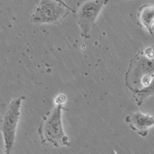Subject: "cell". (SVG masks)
I'll list each match as a JSON object with an SVG mask.
<instances>
[{
	"label": "cell",
	"instance_id": "cell-6",
	"mask_svg": "<svg viewBox=\"0 0 154 154\" xmlns=\"http://www.w3.org/2000/svg\"><path fill=\"white\" fill-rule=\"evenodd\" d=\"M137 17L141 26L152 35L154 25V6L150 5L141 6L138 11Z\"/></svg>",
	"mask_w": 154,
	"mask_h": 154
},
{
	"label": "cell",
	"instance_id": "cell-5",
	"mask_svg": "<svg viewBox=\"0 0 154 154\" xmlns=\"http://www.w3.org/2000/svg\"><path fill=\"white\" fill-rule=\"evenodd\" d=\"M125 122L131 130L143 137L147 136L150 128L154 126V117L141 112H134L128 115Z\"/></svg>",
	"mask_w": 154,
	"mask_h": 154
},
{
	"label": "cell",
	"instance_id": "cell-3",
	"mask_svg": "<svg viewBox=\"0 0 154 154\" xmlns=\"http://www.w3.org/2000/svg\"><path fill=\"white\" fill-rule=\"evenodd\" d=\"M24 99L25 97L22 96L12 100L2 120L1 129L5 140V154H12L16 137V127L20 117L19 109L21 102Z\"/></svg>",
	"mask_w": 154,
	"mask_h": 154
},
{
	"label": "cell",
	"instance_id": "cell-4",
	"mask_svg": "<svg viewBox=\"0 0 154 154\" xmlns=\"http://www.w3.org/2000/svg\"><path fill=\"white\" fill-rule=\"evenodd\" d=\"M109 0H89L80 7L77 17V23L82 37L89 38L92 29L102 9L107 4Z\"/></svg>",
	"mask_w": 154,
	"mask_h": 154
},
{
	"label": "cell",
	"instance_id": "cell-7",
	"mask_svg": "<svg viewBox=\"0 0 154 154\" xmlns=\"http://www.w3.org/2000/svg\"><path fill=\"white\" fill-rule=\"evenodd\" d=\"M66 96L63 95V94H60V96H59L56 99V102L57 104H60L62 105L64 102L66 101Z\"/></svg>",
	"mask_w": 154,
	"mask_h": 154
},
{
	"label": "cell",
	"instance_id": "cell-1",
	"mask_svg": "<svg viewBox=\"0 0 154 154\" xmlns=\"http://www.w3.org/2000/svg\"><path fill=\"white\" fill-rule=\"evenodd\" d=\"M62 109L67 110L62 105L57 104L44 117L43 121L38 130L42 144L48 141L56 147L70 146L69 137L63 131L61 120Z\"/></svg>",
	"mask_w": 154,
	"mask_h": 154
},
{
	"label": "cell",
	"instance_id": "cell-8",
	"mask_svg": "<svg viewBox=\"0 0 154 154\" xmlns=\"http://www.w3.org/2000/svg\"><path fill=\"white\" fill-rule=\"evenodd\" d=\"M59 1H60V2H63V0H59Z\"/></svg>",
	"mask_w": 154,
	"mask_h": 154
},
{
	"label": "cell",
	"instance_id": "cell-2",
	"mask_svg": "<svg viewBox=\"0 0 154 154\" xmlns=\"http://www.w3.org/2000/svg\"><path fill=\"white\" fill-rule=\"evenodd\" d=\"M69 11L74 12L63 1L40 0L31 16V22L36 24H53L60 22Z\"/></svg>",
	"mask_w": 154,
	"mask_h": 154
}]
</instances>
